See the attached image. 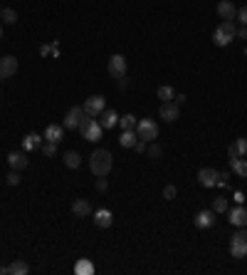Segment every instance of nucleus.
Returning a JSON list of instances; mask_svg holds the SVG:
<instances>
[{
	"label": "nucleus",
	"instance_id": "obj_1",
	"mask_svg": "<svg viewBox=\"0 0 247 275\" xmlns=\"http://www.w3.org/2000/svg\"><path fill=\"white\" fill-rule=\"evenodd\" d=\"M111 166H114V156L109 149H96L89 156V169H92L94 176H109Z\"/></svg>",
	"mask_w": 247,
	"mask_h": 275
},
{
	"label": "nucleus",
	"instance_id": "obj_2",
	"mask_svg": "<svg viewBox=\"0 0 247 275\" xmlns=\"http://www.w3.org/2000/svg\"><path fill=\"white\" fill-rule=\"evenodd\" d=\"M235 37H237V28H235L232 20H222L215 28V32H213V42H215L217 47H227Z\"/></svg>",
	"mask_w": 247,
	"mask_h": 275
},
{
	"label": "nucleus",
	"instance_id": "obj_3",
	"mask_svg": "<svg viewBox=\"0 0 247 275\" xmlns=\"http://www.w3.org/2000/svg\"><path fill=\"white\" fill-rule=\"evenodd\" d=\"M230 255L237 258V260L247 258V228L245 226L232 233V238H230Z\"/></svg>",
	"mask_w": 247,
	"mask_h": 275
},
{
	"label": "nucleus",
	"instance_id": "obj_4",
	"mask_svg": "<svg viewBox=\"0 0 247 275\" xmlns=\"http://www.w3.org/2000/svg\"><path fill=\"white\" fill-rule=\"evenodd\" d=\"M79 134H82L87 142H99L101 134H104V126L99 124L96 117H84L82 124H79Z\"/></svg>",
	"mask_w": 247,
	"mask_h": 275
},
{
	"label": "nucleus",
	"instance_id": "obj_5",
	"mask_svg": "<svg viewBox=\"0 0 247 275\" xmlns=\"http://www.w3.org/2000/svg\"><path fill=\"white\" fill-rule=\"evenodd\" d=\"M136 134H139V139L154 142V139H158V122L156 119H139Z\"/></svg>",
	"mask_w": 247,
	"mask_h": 275
},
{
	"label": "nucleus",
	"instance_id": "obj_6",
	"mask_svg": "<svg viewBox=\"0 0 247 275\" xmlns=\"http://www.w3.org/2000/svg\"><path fill=\"white\" fill-rule=\"evenodd\" d=\"M104 109L106 107H104V97L101 94H92L89 99H84V114L87 117H99Z\"/></svg>",
	"mask_w": 247,
	"mask_h": 275
},
{
	"label": "nucleus",
	"instance_id": "obj_7",
	"mask_svg": "<svg viewBox=\"0 0 247 275\" xmlns=\"http://www.w3.org/2000/svg\"><path fill=\"white\" fill-rule=\"evenodd\" d=\"M158 117L163 122H176L181 117V107L176 102H161V109H158Z\"/></svg>",
	"mask_w": 247,
	"mask_h": 275
},
{
	"label": "nucleus",
	"instance_id": "obj_8",
	"mask_svg": "<svg viewBox=\"0 0 247 275\" xmlns=\"http://www.w3.org/2000/svg\"><path fill=\"white\" fill-rule=\"evenodd\" d=\"M109 75L114 77V80H121L126 77V60H124V55H111L109 57Z\"/></svg>",
	"mask_w": 247,
	"mask_h": 275
},
{
	"label": "nucleus",
	"instance_id": "obj_9",
	"mask_svg": "<svg viewBox=\"0 0 247 275\" xmlns=\"http://www.w3.org/2000/svg\"><path fill=\"white\" fill-rule=\"evenodd\" d=\"M84 117H87L84 114V107H72L67 112V117H64V129H79V124H82Z\"/></svg>",
	"mask_w": 247,
	"mask_h": 275
},
{
	"label": "nucleus",
	"instance_id": "obj_10",
	"mask_svg": "<svg viewBox=\"0 0 247 275\" xmlns=\"http://www.w3.org/2000/svg\"><path fill=\"white\" fill-rule=\"evenodd\" d=\"M15 72H18V60H15L13 55L0 57V80H8V77H13Z\"/></svg>",
	"mask_w": 247,
	"mask_h": 275
},
{
	"label": "nucleus",
	"instance_id": "obj_11",
	"mask_svg": "<svg viewBox=\"0 0 247 275\" xmlns=\"http://www.w3.org/2000/svg\"><path fill=\"white\" fill-rule=\"evenodd\" d=\"M217 179H220V171L210 169V166H205V169H200V171H198V181L203 183L205 188H210V186H217Z\"/></svg>",
	"mask_w": 247,
	"mask_h": 275
},
{
	"label": "nucleus",
	"instance_id": "obj_12",
	"mask_svg": "<svg viewBox=\"0 0 247 275\" xmlns=\"http://www.w3.org/2000/svg\"><path fill=\"white\" fill-rule=\"evenodd\" d=\"M28 273H30V265L25 260H15V263L0 268V275H28Z\"/></svg>",
	"mask_w": 247,
	"mask_h": 275
},
{
	"label": "nucleus",
	"instance_id": "obj_13",
	"mask_svg": "<svg viewBox=\"0 0 247 275\" xmlns=\"http://www.w3.org/2000/svg\"><path fill=\"white\" fill-rule=\"evenodd\" d=\"M215 226V211H198L195 214V228L205 231V228H213Z\"/></svg>",
	"mask_w": 247,
	"mask_h": 275
},
{
	"label": "nucleus",
	"instance_id": "obj_14",
	"mask_svg": "<svg viewBox=\"0 0 247 275\" xmlns=\"http://www.w3.org/2000/svg\"><path fill=\"white\" fill-rule=\"evenodd\" d=\"M217 15H220L222 20H235V15H237L235 3H232V0H220V3H217Z\"/></svg>",
	"mask_w": 247,
	"mask_h": 275
},
{
	"label": "nucleus",
	"instance_id": "obj_15",
	"mask_svg": "<svg viewBox=\"0 0 247 275\" xmlns=\"http://www.w3.org/2000/svg\"><path fill=\"white\" fill-rule=\"evenodd\" d=\"M230 223H232V226H237V228L247 226V209L242 206V203H237V206L230 211Z\"/></svg>",
	"mask_w": 247,
	"mask_h": 275
},
{
	"label": "nucleus",
	"instance_id": "obj_16",
	"mask_svg": "<svg viewBox=\"0 0 247 275\" xmlns=\"http://www.w3.org/2000/svg\"><path fill=\"white\" fill-rule=\"evenodd\" d=\"M62 139H64V126H60V124H50V126L45 129V142L60 144Z\"/></svg>",
	"mask_w": 247,
	"mask_h": 275
},
{
	"label": "nucleus",
	"instance_id": "obj_17",
	"mask_svg": "<svg viewBox=\"0 0 247 275\" xmlns=\"http://www.w3.org/2000/svg\"><path fill=\"white\" fill-rule=\"evenodd\" d=\"M8 164H10V169L23 171L28 166V156H25V152H10L8 154Z\"/></svg>",
	"mask_w": 247,
	"mask_h": 275
},
{
	"label": "nucleus",
	"instance_id": "obj_18",
	"mask_svg": "<svg viewBox=\"0 0 247 275\" xmlns=\"http://www.w3.org/2000/svg\"><path fill=\"white\" fill-rule=\"evenodd\" d=\"M45 144V136H40L37 131H32L28 134L25 139H23V152H35V149H40Z\"/></svg>",
	"mask_w": 247,
	"mask_h": 275
},
{
	"label": "nucleus",
	"instance_id": "obj_19",
	"mask_svg": "<svg viewBox=\"0 0 247 275\" xmlns=\"http://www.w3.org/2000/svg\"><path fill=\"white\" fill-rule=\"evenodd\" d=\"M94 223H96L99 228H109V226L114 223V214H111L109 209H99V211H94Z\"/></svg>",
	"mask_w": 247,
	"mask_h": 275
},
{
	"label": "nucleus",
	"instance_id": "obj_20",
	"mask_svg": "<svg viewBox=\"0 0 247 275\" xmlns=\"http://www.w3.org/2000/svg\"><path fill=\"white\" fill-rule=\"evenodd\" d=\"M139 142V134H136V129H124L121 136H119V147L121 149H134V144Z\"/></svg>",
	"mask_w": 247,
	"mask_h": 275
},
{
	"label": "nucleus",
	"instance_id": "obj_21",
	"mask_svg": "<svg viewBox=\"0 0 247 275\" xmlns=\"http://www.w3.org/2000/svg\"><path fill=\"white\" fill-rule=\"evenodd\" d=\"M72 214L77 216V218H87V216L92 214V206H89V201H87V198H77V201L72 203Z\"/></svg>",
	"mask_w": 247,
	"mask_h": 275
},
{
	"label": "nucleus",
	"instance_id": "obj_22",
	"mask_svg": "<svg viewBox=\"0 0 247 275\" xmlns=\"http://www.w3.org/2000/svg\"><path fill=\"white\" fill-rule=\"evenodd\" d=\"M99 124H101L104 129H111V126L119 124V114H116L114 109H104V112L99 114Z\"/></svg>",
	"mask_w": 247,
	"mask_h": 275
},
{
	"label": "nucleus",
	"instance_id": "obj_23",
	"mask_svg": "<svg viewBox=\"0 0 247 275\" xmlns=\"http://www.w3.org/2000/svg\"><path fill=\"white\" fill-rule=\"evenodd\" d=\"M230 169L240 176V179H247V161L245 156H237V159H230Z\"/></svg>",
	"mask_w": 247,
	"mask_h": 275
},
{
	"label": "nucleus",
	"instance_id": "obj_24",
	"mask_svg": "<svg viewBox=\"0 0 247 275\" xmlns=\"http://www.w3.org/2000/svg\"><path fill=\"white\" fill-rule=\"evenodd\" d=\"M64 166H67V169H79V166H82L79 152H64Z\"/></svg>",
	"mask_w": 247,
	"mask_h": 275
},
{
	"label": "nucleus",
	"instance_id": "obj_25",
	"mask_svg": "<svg viewBox=\"0 0 247 275\" xmlns=\"http://www.w3.org/2000/svg\"><path fill=\"white\" fill-rule=\"evenodd\" d=\"M74 273H77V275H92L94 273V265L87 260V258H82V260L74 265Z\"/></svg>",
	"mask_w": 247,
	"mask_h": 275
},
{
	"label": "nucleus",
	"instance_id": "obj_26",
	"mask_svg": "<svg viewBox=\"0 0 247 275\" xmlns=\"http://www.w3.org/2000/svg\"><path fill=\"white\" fill-rule=\"evenodd\" d=\"M173 97H176V92H173L171 85H161L158 87V99L161 102H173Z\"/></svg>",
	"mask_w": 247,
	"mask_h": 275
},
{
	"label": "nucleus",
	"instance_id": "obj_27",
	"mask_svg": "<svg viewBox=\"0 0 247 275\" xmlns=\"http://www.w3.org/2000/svg\"><path fill=\"white\" fill-rule=\"evenodd\" d=\"M0 18L5 20V25H15V23H18V13H15L13 8H3V10H0Z\"/></svg>",
	"mask_w": 247,
	"mask_h": 275
},
{
	"label": "nucleus",
	"instance_id": "obj_28",
	"mask_svg": "<svg viewBox=\"0 0 247 275\" xmlns=\"http://www.w3.org/2000/svg\"><path fill=\"white\" fill-rule=\"evenodd\" d=\"M119 124H121V129H136L139 119L134 114H124V117H119Z\"/></svg>",
	"mask_w": 247,
	"mask_h": 275
},
{
	"label": "nucleus",
	"instance_id": "obj_29",
	"mask_svg": "<svg viewBox=\"0 0 247 275\" xmlns=\"http://www.w3.org/2000/svg\"><path fill=\"white\" fill-rule=\"evenodd\" d=\"M213 211H215V214H225V211H227V198H222V196H220V198H213Z\"/></svg>",
	"mask_w": 247,
	"mask_h": 275
},
{
	"label": "nucleus",
	"instance_id": "obj_30",
	"mask_svg": "<svg viewBox=\"0 0 247 275\" xmlns=\"http://www.w3.org/2000/svg\"><path fill=\"white\" fill-rule=\"evenodd\" d=\"M232 147L237 149V154H240V156H247V139H245V136H242V139H237Z\"/></svg>",
	"mask_w": 247,
	"mask_h": 275
},
{
	"label": "nucleus",
	"instance_id": "obj_31",
	"mask_svg": "<svg viewBox=\"0 0 247 275\" xmlns=\"http://www.w3.org/2000/svg\"><path fill=\"white\" fill-rule=\"evenodd\" d=\"M176 193H178V191H176V186H173V183H168V186L163 188V198H168V201H173V198H176Z\"/></svg>",
	"mask_w": 247,
	"mask_h": 275
},
{
	"label": "nucleus",
	"instance_id": "obj_32",
	"mask_svg": "<svg viewBox=\"0 0 247 275\" xmlns=\"http://www.w3.org/2000/svg\"><path fill=\"white\" fill-rule=\"evenodd\" d=\"M5 181H8V186H18V183H20V174H18V171L13 169V171H10V174L5 176Z\"/></svg>",
	"mask_w": 247,
	"mask_h": 275
},
{
	"label": "nucleus",
	"instance_id": "obj_33",
	"mask_svg": "<svg viewBox=\"0 0 247 275\" xmlns=\"http://www.w3.org/2000/svg\"><path fill=\"white\" fill-rule=\"evenodd\" d=\"M42 152H45V156H55L57 154V144L47 142V144H42Z\"/></svg>",
	"mask_w": 247,
	"mask_h": 275
},
{
	"label": "nucleus",
	"instance_id": "obj_34",
	"mask_svg": "<svg viewBox=\"0 0 247 275\" xmlns=\"http://www.w3.org/2000/svg\"><path fill=\"white\" fill-rule=\"evenodd\" d=\"M242 25H247V5H242V8H237V15H235Z\"/></svg>",
	"mask_w": 247,
	"mask_h": 275
},
{
	"label": "nucleus",
	"instance_id": "obj_35",
	"mask_svg": "<svg viewBox=\"0 0 247 275\" xmlns=\"http://www.w3.org/2000/svg\"><path fill=\"white\" fill-rule=\"evenodd\" d=\"M106 188H109L106 176H96V191H106Z\"/></svg>",
	"mask_w": 247,
	"mask_h": 275
},
{
	"label": "nucleus",
	"instance_id": "obj_36",
	"mask_svg": "<svg viewBox=\"0 0 247 275\" xmlns=\"http://www.w3.org/2000/svg\"><path fill=\"white\" fill-rule=\"evenodd\" d=\"M146 149H149V147H146V139H139V142H136V144H134V152L144 154V152H146Z\"/></svg>",
	"mask_w": 247,
	"mask_h": 275
},
{
	"label": "nucleus",
	"instance_id": "obj_37",
	"mask_svg": "<svg viewBox=\"0 0 247 275\" xmlns=\"http://www.w3.org/2000/svg\"><path fill=\"white\" fill-rule=\"evenodd\" d=\"M146 152H149V156H154V159H158V156H161V147H158V144H151V147H149Z\"/></svg>",
	"mask_w": 247,
	"mask_h": 275
},
{
	"label": "nucleus",
	"instance_id": "obj_38",
	"mask_svg": "<svg viewBox=\"0 0 247 275\" xmlns=\"http://www.w3.org/2000/svg\"><path fill=\"white\" fill-rule=\"evenodd\" d=\"M40 55H42V57L52 55V45H42V47H40Z\"/></svg>",
	"mask_w": 247,
	"mask_h": 275
},
{
	"label": "nucleus",
	"instance_id": "obj_39",
	"mask_svg": "<svg viewBox=\"0 0 247 275\" xmlns=\"http://www.w3.org/2000/svg\"><path fill=\"white\" fill-rule=\"evenodd\" d=\"M232 198H235V203H245V193H242V191H235Z\"/></svg>",
	"mask_w": 247,
	"mask_h": 275
},
{
	"label": "nucleus",
	"instance_id": "obj_40",
	"mask_svg": "<svg viewBox=\"0 0 247 275\" xmlns=\"http://www.w3.org/2000/svg\"><path fill=\"white\" fill-rule=\"evenodd\" d=\"M227 156H230V159H237V156H240V154H237V149H235L232 144L227 147Z\"/></svg>",
	"mask_w": 247,
	"mask_h": 275
},
{
	"label": "nucleus",
	"instance_id": "obj_41",
	"mask_svg": "<svg viewBox=\"0 0 247 275\" xmlns=\"http://www.w3.org/2000/svg\"><path fill=\"white\" fill-rule=\"evenodd\" d=\"M173 102H176V104L181 107V104H183V102H185V94H176V97H173Z\"/></svg>",
	"mask_w": 247,
	"mask_h": 275
},
{
	"label": "nucleus",
	"instance_id": "obj_42",
	"mask_svg": "<svg viewBox=\"0 0 247 275\" xmlns=\"http://www.w3.org/2000/svg\"><path fill=\"white\" fill-rule=\"evenodd\" d=\"M237 37H242V40H247V25H242V28L237 30Z\"/></svg>",
	"mask_w": 247,
	"mask_h": 275
},
{
	"label": "nucleus",
	"instance_id": "obj_43",
	"mask_svg": "<svg viewBox=\"0 0 247 275\" xmlns=\"http://www.w3.org/2000/svg\"><path fill=\"white\" fill-rule=\"evenodd\" d=\"M0 40H3V25H0Z\"/></svg>",
	"mask_w": 247,
	"mask_h": 275
},
{
	"label": "nucleus",
	"instance_id": "obj_44",
	"mask_svg": "<svg viewBox=\"0 0 247 275\" xmlns=\"http://www.w3.org/2000/svg\"><path fill=\"white\" fill-rule=\"evenodd\" d=\"M0 10H3V8H0Z\"/></svg>",
	"mask_w": 247,
	"mask_h": 275
}]
</instances>
